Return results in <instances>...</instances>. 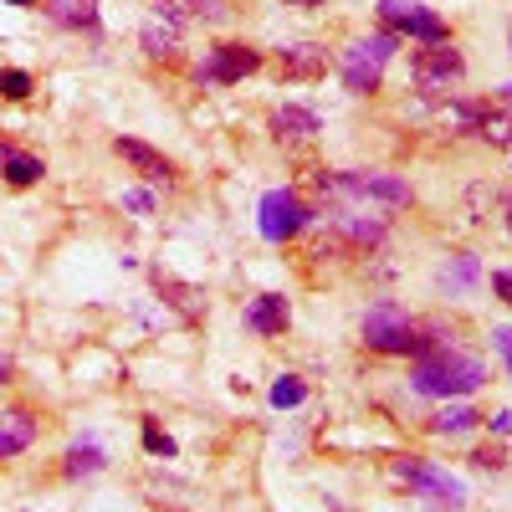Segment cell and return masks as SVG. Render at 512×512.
<instances>
[{
    "label": "cell",
    "instance_id": "6da1fadb",
    "mask_svg": "<svg viewBox=\"0 0 512 512\" xmlns=\"http://www.w3.org/2000/svg\"><path fill=\"white\" fill-rule=\"evenodd\" d=\"M410 379H415V390H420V395H441V400H456V395H472V390H482L487 364H482L477 354H461V349H446V344H436V349H425V354L415 359Z\"/></svg>",
    "mask_w": 512,
    "mask_h": 512
},
{
    "label": "cell",
    "instance_id": "7a4b0ae2",
    "mask_svg": "<svg viewBox=\"0 0 512 512\" xmlns=\"http://www.w3.org/2000/svg\"><path fill=\"white\" fill-rule=\"evenodd\" d=\"M364 344L379 349V354H425L420 323L405 308H395V303H374L364 313Z\"/></svg>",
    "mask_w": 512,
    "mask_h": 512
},
{
    "label": "cell",
    "instance_id": "3957f363",
    "mask_svg": "<svg viewBox=\"0 0 512 512\" xmlns=\"http://www.w3.org/2000/svg\"><path fill=\"white\" fill-rule=\"evenodd\" d=\"M395 47H400L395 31L349 41V52H344V88H349V93H374L379 77H384V62L395 57Z\"/></svg>",
    "mask_w": 512,
    "mask_h": 512
},
{
    "label": "cell",
    "instance_id": "277c9868",
    "mask_svg": "<svg viewBox=\"0 0 512 512\" xmlns=\"http://www.w3.org/2000/svg\"><path fill=\"white\" fill-rule=\"evenodd\" d=\"M379 21L390 26V31H405L415 41H425V47H436V41H446V21L431 11V6H420V0H379Z\"/></svg>",
    "mask_w": 512,
    "mask_h": 512
},
{
    "label": "cell",
    "instance_id": "5b68a950",
    "mask_svg": "<svg viewBox=\"0 0 512 512\" xmlns=\"http://www.w3.org/2000/svg\"><path fill=\"white\" fill-rule=\"evenodd\" d=\"M395 477L400 482H410L420 497H431V507H441V512H451V507H461V482L456 477H446V472H436L431 461H415V456H405V461H395Z\"/></svg>",
    "mask_w": 512,
    "mask_h": 512
},
{
    "label": "cell",
    "instance_id": "8992f818",
    "mask_svg": "<svg viewBox=\"0 0 512 512\" xmlns=\"http://www.w3.org/2000/svg\"><path fill=\"white\" fill-rule=\"evenodd\" d=\"M333 185V195H364V200H384V205H410V185L400 175H379V169H349L338 180H323Z\"/></svg>",
    "mask_w": 512,
    "mask_h": 512
},
{
    "label": "cell",
    "instance_id": "52a82bcc",
    "mask_svg": "<svg viewBox=\"0 0 512 512\" xmlns=\"http://www.w3.org/2000/svg\"><path fill=\"white\" fill-rule=\"evenodd\" d=\"M262 67V52H251V47H236V41H226V47H216L200 67L195 77L205 82V88H231V82H241L246 72Z\"/></svg>",
    "mask_w": 512,
    "mask_h": 512
},
{
    "label": "cell",
    "instance_id": "ba28073f",
    "mask_svg": "<svg viewBox=\"0 0 512 512\" xmlns=\"http://www.w3.org/2000/svg\"><path fill=\"white\" fill-rule=\"evenodd\" d=\"M461 72H466V62H461L456 47H446V41H436V47H425L415 57V82H420V93H431V98L451 93V82H461Z\"/></svg>",
    "mask_w": 512,
    "mask_h": 512
},
{
    "label": "cell",
    "instance_id": "9c48e42d",
    "mask_svg": "<svg viewBox=\"0 0 512 512\" xmlns=\"http://www.w3.org/2000/svg\"><path fill=\"white\" fill-rule=\"evenodd\" d=\"M303 226H308V205L297 200L292 190L262 195V236H267V241H292Z\"/></svg>",
    "mask_w": 512,
    "mask_h": 512
},
{
    "label": "cell",
    "instance_id": "30bf717a",
    "mask_svg": "<svg viewBox=\"0 0 512 512\" xmlns=\"http://www.w3.org/2000/svg\"><path fill=\"white\" fill-rule=\"evenodd\" d=\"M159 16L144 26V52L149 57H159V62H169L180 52V31H185V16H180V6H154Z\"/></svg>",
    "mask_w": 512,
    "mask_h": 512
},
{
    "label": "cell",
    "instance_id": "8fae6325",
    "mask_svg": "<svg viewBox=\"0 0 512 512\" xmlns=\"http://www.w3.org/2000/svg\"><path fill=\"white\" fill-rule=\"evenodd\" d=\"M113 149H118L123 164H134V175H144L149 185H169V180H175V164H169L159 149H149V144H139V139H118Z\"/></svg>",
    "mask_w": 512,
    "mask_h": 512
},
{
    "label": "cell",
    "instance_id": "7c38bea8",
    "mask_svg": "<svg viewBox=\"0 0 512 512\" xmlns=\"http://www.w3.org/2000/svg\"><path fill=\"white\" fill-rule=\"evenodd\" d=\"M287 318H292V308H287V297H282V292H262V297H256V303L246 308V328H251V333H262V338L287 333Z\"/></svg>",
    "mask_w": 512,
    "mask_h": 512
},
{
    "label": "cell",
    "instance_id": "4fadbf2b",
    "mask_svg": "<svg viewBox=\"0 0 512 512\" xmlns=\"http://www.w3.org/2000/svg\"><path fill=\"white\" fill-rule=\"evenodd\" d=\"M36 441V415L31 410H0V461L21 456Z\"/></svg>",
    "mask_w": 512,
    "mask_h": 512
},
{
    "label": "cell",
    "instance_id": "5bb4252c",
    "mask_svg": "<svg viewBox=\"0 0 512 512\" xmlns=\"http://www.w3.org/2000/svg\"><path fill=\"white\" fill-rule=\"evenodd\" d=\"M282 72H287V77H303V82H313V77H323V72H328V52H323V47H313V41H297V47H282Z\"/></svg>",
    "mask_w": 512,
    "mask_h": 512
},
{
    "label": "cell",
    "instance_id": "9a60e30c",
    "mask_svg": "<svg viewBox=\"0 0 512 512\" xmlns=\"http://www.w3.org/2000/svg\"><path fill=\"white\" fill-rule=\"evenodd\" d=\"M47 16L57 26H72V31H93L98 26V0H47Z\"/></svg>",
    "mask_w": 512,
    "mask_h": 512
},
{
    "label": "cell",
    "instance_id": "2e32d148",
    "mask_svg": "<svg viewBox=\"0 0 512 512\" xmlns=\"http://www.w3.org/2000/svg\"><path fill=\"white\" fill-rule=\"evenodd\" d=\"M272 128L282 139H313L318 134V113H308V108H297V103H287V108H277V118H272Z\"/></svg>",
    "mask_w": 512,
    "mask_h": 512
},
{
    "label": "cell",
    "instance_id": "e0dca14e",
    "mask_svg": "<svg viewBox=\"0 0 512 512\" xmlns=\"http://www.w3.org/2000/svg\"><path fill=\"white\" fill-rule=\"evenodd\" d=\"M0 169H6L11 185H36L41 180V159H31L21 149H0Z\"/></svg>",
    "mask_w": 512,
    "mask_h": 512
},
{
    "label": "cell",
    "instance_id": "ac0fdd59",
    "mask_svg": "<svg viewBox=\"0 0 512 512\" xmlns=\"http://www.w3.org/2000/svg\"><path fill=\"white\" fill-rule=\"evenodd\" d=\"M103 466H108V456H103L93 441H82V446L67 451V466H62V472H67V477H93V472H103Z\"/></svg>",
    "mask_w": 512,
    "mask_h": 512
},
{
    "label": "cell",
    "instance_id": "d6986e66",
    "mask_svg": "<svg viewBox=\"0 0 512 512\" xmlns=\"http://www.w3.org/2000/svg\"><path fill=\"white\" fill-rule=\"evenodd\" d=\"M159 292H164L169 303H175V308L185 313V318H200V313H205L200 292H195V287H185V282H175V277H164V272H159Z\"/></svg>",
    "mask_w": 512,
    "mask_h": 512
},
{
    "label": "cell",
    "instance_id": "ffe728a7",
    "mask_svg": "<svg viewBox=\"0 0 512 512\" xmlns=\"http://www.w3.org/2000/svg\"><path fill=\"white\" fill-rule=\"evenodd\" d=\"M477 420H482V415H477L472 405H446V410L436 415V436H466Z\"/></svg>",
    "mask_w": 512,
    "mask_h": 512
},
{
    "label": "cell",
    "instance_id": "44dd1931",
    "mask_svg": "<svg viewBox=\"0 0 512 512\" xmlns=\"http://www.w3.org/2000/svg\"><path fill=\"white\" fill-rule=\"evenodd\" d=\"M446 123H451V128H466V134H482L487 108H482V103H451V108H446Z\"/></svg>",
    "mask_w": 512,
    "mask_h": 512
},
{
    "label": "cell",
    "instance_id": "7402d4cb",
    "mask_svg": "<svg viewBox=\"0 0 512 512\" xmlns=\"http://www.w3.org/2000/svg\"><path fill=\"white\" fill-rule=\"evenodd\" d=\"M303 395H308V384L297 379V374H282V379L272 384V405H277V410H292V405H303Z\"/></svg>",
    "mask_w": 512,
    "mask_h": 512
},
{
    "label": "cell",
    "instance_id": "603a6c76",
    "mask_svg": "<svg viewBox=\"0 0 512 512\" xmlns=\"http://www.w3.org/2000/svg\"><path fill=\"white\" fill-rule=\"evenodd\" d=\"M0 93H6V98H31V77L6 67V72H0Z\"/></svg>",
    "mask_w": 512,
    "mask_h": 512
},
{
    "label": "cell",
    "instance_id": "cb8c5ba5",
    "mask_svg": "<svg viewBox=\"0 0 512 512\" xmlns=\"http://www.w3.org/2000/svg\"><path fill=\"white\" fill-rule=\"evenodd\" d=\"M144 446H149L154 456H175V441H169V436L159 431V425H154V420H144Z\"/></svg>",
    "mask_w": 512,
    "mask_h": 512
},
{
    "label": "cell",
    "instance_id": "d4e9b609",
    "mask_svg": "<svg viewBox=\"0 0 512 512\" xmlns=\"http://www.w3.org/2000/svg\"><path fill=\"white\" fill-rule=\"evenodd\" d=\"M492 344H497V354L507 359V374H512V328H497V333H492Z\"/></svg>",
    "mask_w": 512,
    "mask_h": 512
},
{
    "label": "cell",
    "instance_id": "484cf974",
    "mask_svg": "<svg viewBox=\"0 0 512 512\" xmlns=\"http://www.w3.org/2000/svg\"><path fill=\"white\" fill-rule=\"evenodd\" d=\"M492 292H497L502 303L512 308V272H492Z\"/></svg>",
    "mask_w": 512,
    "mask_h": 512
},
{
    "label": "cell",
    "instance_id": "4316f807",
    "mask_svg": "<svg viewBox=\"0 0 512 512\" xmlns=\"http://www.w3.org/2000/svg\"><path fill=\"white\" fill-rule=\"evenodd\" d=\"M123 205H128V210H144V216H149V210H154V200H149L144 190H128V195H123Z\"/></svg>",
    "mask_w": 512,
    "mask_h": 512
},
{
    "label": "cell",
    "instance_id": "83f0119b",
    "mask_svg": "<svg viewBox=\"0 0 512 512\" xmlns=\"http://www.w3.org/2000/svg\"><path fill=\"white\" fill-rule=\"evenodd\" d=\"M190 11H200V16H221V0H185Z\"/></svg>",
    "mask_w": 512,
    "mask_h": 512
},
{
    "label": "cell",
    "instance_id": "f1b7e54d",
    "mask_svg": "<svg viewBox=\"0 0 512 512\" xmlns=\"http://www.w3.org/2000/svg\"><path fill=\"white\" fill-rule=\"evenodd\" d=\"M6 379H11V359H6V354H0V384H6Z\"/></svg>",
    "mask_w": 512,
    "mask_h": 512
},
{
    "label": "cell",
    "instance_id": "f546056e",
    "mask_svg": "<svg viewBox=\"0 0 512 512\" xmlns=\"http://www.w3.org/2000/svg\"><path fill=\"white\" fill-rule=\"evenodd\" d=\"M507 118H512V82H507Z\"/></svg>",
    "mask_w": 512,
    "mask_h": 512
},
{
    "label": "cell",
    "instance_id": "4dcf8cb0",
    "mask_svg": "<svg viewBox=\"0 0 512 512\" xmlns=\"http://www.w3.org/2000/svg\"><path fill=\"white\" fill-rule=\"evenodd\" d=\"M507 231H512V195H507Z\"/></svg>",
    "mask_w": 512,
    "mask_h": 512
},
{
    "label": "cell",
    "instance_id": "1f68e13d",
    "mask_svg": "<svg viewBox=\"0 0 512 512\" xmlns=\"http://www.w3.org/2000/svg\"><path fill=\"white\" fill-rule=\"evenodd\" d=\"M292 6H318V0H292Z\"/></svg>",
    "mask_w": 512,
    "mask_h": 512
},
{
    "label": "cell",
    "instance_id": "d6a6232c",
    "mask_svg": "<svg viewBox=\"0 0 512 512\" xmlns=\"http://www.w3.org/2000/svg\"><path fill=\"white\" fill-rule=\"evenodd\" d=\"M11 6H36V0H11Z\"/></svg>",
    "mask_w": 512,
    "mask_h": 512
}]
</instances>
